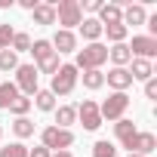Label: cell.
I'll return each instance as SVG.
<instances>
[{"mask_svg": "<svg viewBox=\"0 0 157 157\" xmlns=\"http://www.w3.org/2000/svg\"><path fill=\"white\" fill-rule=\"evenodd\" d=\"M126 71H129V77H132V83L136 80H151L154 77V62H145V59H132L129 65H126Z\"/></svg>", "mask_w": 157, "mask_h": 157, "instance_id": "cell-13", "label": "cell"}, {"mask_svg": "<svg viewBox=\"0 0 157 157\" xmlns=\"http://www.w3.org/2000/svg\"><path fill=\"white\" fill-rule=\"evenodd\" d=\"M77 28H80V37H83L86 43H99V40H102V25H99L96 16H83V22L77 25Z\"/></svg>", "mask_w": 157, "mask_h": 157, "instance_id": "cell-14", "label": "cell"}, {"mask_svg": "<svg viewBox=\"0 0 157 157\" xmlns=\"http://www.w3.org/2000/svg\"><path fill=\"white\" fill-rule=\"evenodd\" d=\"M34 68H37V74H49V77H52V74L62 68V62H59V52H52L46 62H40V65H34Z\"/></svg>", "mask_w": 157, "mask_h": 157, "instance_id": "cell-31", "label": "cell"}, {"mask_svg": "<svg viewBox=\"0 0 157 157\" xmlns=\"http://www.w3.org/2000/svg\"><path fill=\"white\" fill-rule=\"evenodd\" d=\"M80 10H86L90 16H99V10H102V0H86V3H80Z\"/></svg>", "mask_w": 157, "mask_h": 157, "instance_id": "cell-33", "label": "cell"}, {"mask_svg": "<svg viewBox=\"0 0 157 157\" xmlns=\"http://www.w3.org/2000/svg\"><path fill=\"white\" fill-rule=\"evenodd\" d=\"M10 49H13L16 56H19V52H28V49H31V34H28V31H16Z\"/></svg>", "mask_w": 157, "mask_h": 157, "instance_id": "cell-27", "label": "cell"}, {"mask_svg": "<svg viewBox=\"0 0 157 157\" xmlns=\"http://www.w3.org/2000/svg\"><path fill=\"white\" fill-rule=\"evenodd\" d=\"M13 74H16V80H13V83H16L19 96H28V99H31V96L40 90V74H37V68H34V65L19 62V68H16Z\"/></svg>", "mask_w": 157, "mask_h": 157, "instance_id": "cell-3", "label": "cell"}, {"mask_svg": "<svg viewBox=\"0 0 157 157\" xmlns=\"http://www.w3.org/2000/svg\"><path fill=\"white\" fill-rule=\"evenodd\" d=\"M52 157H74V154H71V151H56Z\"/></svg>", "mask_w": 157, "mask_h": 157, "instance_id": "cell-37", "label": "cell"}, {"mask_svg": "<svg viewBox=\"0 0 157 157\" xmlns=\"http://www.w3.org/2000/svg\"><path fill=\"white\" fill-rule=\"evenodd\" d=\"M31 105H34L37 111H43V114H52V111H56V96H52L49 90H37V93L31 96Z\"/></svg>", "mask_w": 157, "mask_h": 157, "instance_id": "cell-20", "label": "cell"}, {"mask_svg": "<svg viewBox=\"0 0 157 157\" xmlns=\"http://www.w3.org/2000/svg\"><path fill=\"white\" fill-rule=\"evenodd\" d=\"M6 6H13V0H0V10H6Z\"/></svg>", "mask_w": 157, "mask_h": 157, "instance_id": "cell-38", "label": "cell"}, {"mask_svg": "<svg viewBox=\"0 0 157 157\" xmlns=\"http://www.w3.org/2000/svg\"><path fill=\"white\" fill-rule=\"evenodd\" d=\"M16 68H19V56L13 49H3V52H0V74H10Z\"/></svg>", "mask_w": 157, "mask_h": 157, "instance_id": "cell-28", "label": "cell"}, {"mask_svg": "<svg viewBox=\"0 0 157 157\" xmlns=\"http://www.w3.org/2000/svg\"><path fill=\"white\" fill-rule=\"evenodd\" d=\"M31 19H34V25H56V6L52 3H37L31 10Z\"/></svg>", "mask_w": 157, "mask_h": 157, "instance_id": "cell-18", "label": "cell"}, {"mask_svg": "<svg viewBox=\"0 0 157 157\" xmlns=\"http://www.w3.org/2000/svg\"><path fill=\"white\" fill-rule=\"evenodd\" d=\"M105 83L111 86V93H126V90L132 86V77H129L126 68H111V71L105 74Z\"/></svg>", "mask_w": 157, "mask_h": 157, "instance_id": "cell-12", "label": "cell"}, {"mask_svg": "<svg viewBox=\"0 0 157 157\" xmlns=\"http://www.w3.org/2000/svg\"><path fill=\"white\" fill-rule=\"evenodd\" d=\"M16 96H19V90H16L13 80H3V83H0V111H6V108L13 105Z\"/></svg>", "mask_w": 157, "mask_h": 157, "instance_id": "cell-25", "label": "cell"}, {"mask_svg": "<svg viewBox=\"0 0 157 157\" xmlns=\"http://www.w3.org/2000/svg\"><path fill=\"white\" fill-rule=\"evenodd\" d=\"M74 68L77 71H102V65L108 62V46L99 40V43H86L83 49L74 52Z\"/></svg>", "mask_w": 157, "mask_h": 157, "instance_id": "cell-1", "label": "cell"}, {"mask_svg": "<svg viewBox=\"0 0 157 157\" xmlns=\"http://www.w3.org/2000/svg\"><path fill=\"white\" fill-rule=\"evenodd\" d=\"M0 157H28V145L25 142H10L0 148Z\"/></svg>", "mask_w": 157, "mask_h": 157, "instance_id": "cell-29", "label": "cell"}, {"mask_svg": "<svg viewBox=\"0 0 157 157\" xmlns=\"http://www.w3.org/2000/svg\"><path fill=\"white\" fill-rule=\"evenodd\" d=\"M52 117H56L52 126H59V129H71V123H77V105H56Z\"/></svg>", "mask_w": 157, "mask_h": 157, "instance_id": "cell-15", "label": "cell"}, {"mask_svg": "<svg viewBox=\"0 0 157 157\" xmlns=\"http://www.w3.org/2000/svg\"><path fill=\"white\" fill-rule=\"evenodd\" d=\"M126 46H129V56H132V59L154 62V56H157V40H154V37H148V34H136V37H132V43H126Z\"/></svg>", "mask_w": 157, "mask_h": 157, "instance_id": "cell-8", "label": "cell"}, {"mask_svg": "<svg viewBox=\"0 0 157 157\" xmlns=\"http://www.w3.org/2000/svg\"><path fill=\"white\" fill-rule=\"evenodd\" d=\"M40 145L46 148V151H68L71 145H74V132L71 129H59V126H43V132H40Z\"/></svg>", "mask_w": 157, "mask_h": 157, "instance_id": "cell-5", "label": "cell"}, {"mask_svg": "<svg viewBox=\"0 0 157 157\" xmlns=\"http://www.w3.org/2000/svg\"><path fill=\"white\" fill-rule=\"evenodd\" d=\"M99 25L102 28H108V25H117L120 19H123V6L120 3H102V10H99Z\"/></svg>", "mask_w": 157, "mask_h": 157, "instance_id": "cell-16", "label": "cell"}, {"mask_svg": "<svg viewBox=\"0 0 157 157\" xmlns=\"http://www.w3.org/2000/svg\"><path fill=\"white\" fill-rule=\"evenodd\" d=\"M0 142H3V126H0Z\"/></svg>", "mask_w": 157, "mask_h": 157, "instance_id": "cell-39", "label": "cell"}, {"mask_svg": "<svg viewBox=\"0 0 157 157\" xmlns=\"http://www.w3.org/2000/svg\"><path fill=\"white\" fill-rule=\"evenodd\" d=\"M13 34H16V28H13L10 22H3V25H0V52H3V49H10Z\"/></svg>", "mask_w": 157, "mask_h": 157, "instance_id": "cell-32", "label": "cell"}, {"mask_svg": "<svg viewBox=\"0 0 157 157\" xmlns=\"http://www.w3.org/2000/svg\"><path fill=\"white\" fill-rule=\"evenodd\" d=\"M83 22V10L77 0H59L56 3V25H62V31H74Z\"/></svg>", "mask_w": 157, "mask_h": 157, "instance_id": "cell-4", "label": "cell"}, {"mask_svg": "<svg viewBox=\"0 0 157 157\" xmlns=\"http://www.w3.org/2000/svg\"><path fill=\"white\" fill-rule=\"evenodd\" d=\"M77 120L83 123L86 132H96V129L105 123L102 114H99V102H96V99H83L80 105H77Z\"/></svg>", "mask_w": 157, "mask_h": 157, "instance_id": "cell-7", "label": "cell"}, {"mask_svg": "<svg viewBox=\"0 0 157 157\" xmlns=\"http://www.w3.org/2000/svg\"><path fill=\"white\" fill-rule=\"evenodd\" d=\"M126 157H142V154H126Z\"/></svg>", "mask_w": 157, "mask_h": 157, "instance_id": "cell-40", "label": "cell"}, {"mask_svg": "<svg viewBox=\"0 0 157 157\" xmlns=\"http://www.w3.org/2000/svg\"><path fill=\"white\" fill-rule=\"evenodd\" d=\"M31 108H34V105H31V99H28V96H16V99H13V105H10L6 111H10L13 117H28V111H31Z\"/></svg>", "mask_w": 157, "mask_h": 157, "instance_id": "cell-26", "label": "cell"}, {"mask_svg": "<svg viewBox=\"0 0 157 157\" xmlns=\"http://www.w3.org/2000/svg\"><path fill=\"white\" fill-rule=\"evenodd\" d=\"M31 56H34V65H40V62H46L56 49H52V43L46 40V37H37V40H31V49H28Z\"/></svg>", "mask_w": 157, "mask_h": 157, "instance_id": "cell-19", "label": "cell"}, {"mask_svg": "<svg viewBox=\"0 0 157 157\" xmlns=\"http://www.w3.org/2000/svg\"><path fill=\"white\" fill-rule=\"evenodd\" d=\"M28 157H52V151H46L43 145H34V148H28Z\"/></svg>", "mask_w": 157, "mask_h": 157, "instance_id": "cell-35", "label": "cell"}, {"mask_svg": "<svg viewBox=\"0 0 157 157\" xmlns=\"http://www.w3.org/2000/svg\"><path fill=\"white\" fill-rule=\"evenodd\" d=\"M108 59L114 62V68H126V65L132 62V56H129V46H126V43H114V46L108 49Z\"/></svg>", "mask_w": 157, "mask_h": 157, "instance_id": "cell-22", "label": "cell"}, {"mask_svg": "<svg viewBox=\"0 0 157 157\" xmlns=\"http://www.w3.org/2000/svg\"><path fill=\"white\" fill-rule=\"evenodd\" d=\"M136 132H139V126H136V123H132L129 117H120V120L114 123V139H117V142H120L123 148H126V142H129V139H132Z\"/></svg>", "mask_w": 157, "mask_h": 157, "instance_id": "cell-17", "label": "cell"}, {"mask_svg": "<svg viewBox=\"0 0 157 157\" xmlns=\"http://www.w3.org/2000/svg\"><path fill=\"white\" fill-rule=\"evenodd\" d=\"M77 80H83V86H86L90 93H96V90L105 86V71H83Z\"/></svg>", "mask_w": 157, "mask_h": 157, "instance_id": "cell-24", "label": "cell"}, {"mask_svg": "<svg viewBox=\"0 0 157 157\" xmlns=\"http://www.w3.org/2000/svg\"><path fill=\"white\" fill-rule=\"evenodd\" d=\"M102 37H108V40H111V46H114V43H126V37H129V28H126L123 22H117V25H108V28H102Z\"/></svg>", "mask_w": 157, "mask_h": 157, "instance_id": "cell-23", "label": "cell"}, {"mask_svg": "<svg viewBox=\"0 0 157 157\" xmlns=\"http://www.w3.org/2000/svg\"><path fill=\"white\" fill-rule=\"evenodd\" d=\"M49 43H52V49H56L59 56H71V52H77V46H80V40H77L74 31H62V28L52 34Z\"/></svg>", "mask_w": 157, "mask_h": 157, "instance_id": "cell-10", "label": "cell"}, {"mask_svg": "<svg viewBox=\"0 0 157 157\" xmlns=\"http://www.w3.org/2000/svg\"><path fill=\"white\" fill-rule=\"evenodd\" d=\"M37 3H40V0H19V6H22V10H28V13H31Z\"/></svg>", "mask_w": 157, "mask_h": 157, "instance_id": "cell-36", "label": "cell"}, {"mask_svg": "<svg viewBox=\"0 0 157 157\" xmlns=\"http://www.w3.org/2000/svg\"><path fill=\"white\" fill-rule=\"evenodd\" d=\"M126 28H139L148 22V10L145 3H123V19H120Z\"/></svg>", "mask_w": 157, "mask_h": 157, "instance_id": "cell-11", "label": "cell"}, {"mask_svg": "<svg viewBox=\"0 0 157 157\" xmlns=\"http://www.w3.org/2000/svg\"><path fill=\"white\" fill-rule=\"evenodd\" d=\"M126 108H129V96L126 93H108V99L99 105V114H102V120H120L123 114H126Z\"/></svg>", "mask_w": 157, "mask_h": 157, "instance_id": "cell-6", "label": "cell"}, {"mask_svg": "<svg viewBox=\"0 0 157 157\" xmlns=\"http://www.w3.org/2000/svg\"><path fill=\"white\" fill-rule=\"evenodd\" d=\"M77 77H80V71H77L74 65H62L56 74H52V83H49V93L59 99V96H71L74 90H77Z\"/></svg>", "mask_w": 157, "mask_h": 157, "instance_id": "cell-2", "label": "cell"}, {"mask_svg": "<svg viewBox=\"0 0 157 157\" xmlns=\"http://www.w3.org/2000/svg\"><path fill=\"white\" fill-rule=\"evenodd\" d=\"M145 99H157V77L145 80Z\"/></svg>", "mask_w": 157, "mask_h": 157, "instance_id": "cell-34", "label": "cell"}, {"mask_svg": "<svg viewBox=\"0 0 157 157\" xmlns=\"http://www.w3.org/2000/svg\"><path fill=\"white\" fill-rule=\"evenodd\" d=\"M93 157H117V148H114V142H108V139H99V142L93 145Z\"/></svg>", "mask_w": 157, "mask_h": 157, "instance_id": "cell-30", "label": "cell"}, {"mask_svg": "<svg viewBox=\"0 0 157 157\" xmlns=\"http://www.w3.org/2000/svg\"><path fill=\"white\" fill-rule=\"evenodd\" d=\"M126 151H129V154H142V157H148V154L157 151V136L148 132V129H139V132L126 142Z\"/></svg>", "mask_w": 157, "mask_h": 157, "instance_id": "cell-9", "label": "cell"}, {"mask_svg": "<svg viewBox=\"0 0 157 157\" xmlns=\"http://www.w3.org/2000/svg\"><path fill=\"white\" fill-rule=\"evenodd\" d=\"M34 129H37V123H34L31 117H16V120H13L16 142H25V139H31V136H34Z\"/></svg>", "mask_w": 157, "mask_h": 157, "instance_id": "cell-21", "label": "cell"}]
</instances>
